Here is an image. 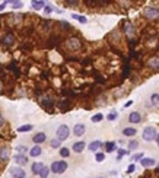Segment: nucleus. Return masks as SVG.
I'll return each instance as SVG.
<instances>
[{
  "instance_id": "38",
  "label": "nucleus",
  "mask_w": 159,
  "mask_h": 178,
  "mask_svg": "<svg viewBox=\"0 0 159 178\" xmlns=\"http://www.w3.org/2000/svg\"><path fill=\"white\" fill-rule=\"evenodd\" d=\"M117 115H118V114H117V111H113V112H110V114H108V117H107V118H108L110 121H114V120L117 118Z\"/></svg>"
},
{
  "instance_id": "40",
  "label": "nucleus",
  "mask_w": 159,
  "mask_h": 178,
  "mask_svg": "<svg viewBox=\"0 0 159 178\" xmlns=\"http://www.w3.org/2000/svg\"><path fill=\"white\" fill-rule=\"evenodd\" d=\"M64 3H66L67 6H78V4H79V1H78V0H66Z\"/></svg>"
},
{
  "instance_id": "11",
  "label": "nucleus",
  "mask_w": 159,
  "mask_h": 178,
  "mask_svg": "<svg viewBox=\"0 0 159 178\" xmlns=\"http://www.w3.org/2000/svg\"><path fill=\"white\" fill-rule=\"evenodd\" d=\"M146 66L155 72H159V57H150L146 63Z\"/></svg>"
},
{
  "instance_id": "20",
  "label": "nucleus",
  "mask_w": 159,
  "mask_h": 178,
  "mask_svg": "<svg viewBox=\"0 0 159 178\" xmlns=\"http://www.w3.org/2000/svg\"><path fill=\"white\" fill-rule=\"evenodd\" d=\"M101 146H104V145H102V142L95 140V142H92V143H91L88 147H89V150H91V152H98V149H99Z\"/></svg>"
},
{
  "instance_id": "47",
  "label": "nucleus",
  "mask_w": 159,
  "mask_h": 178,
  "mask_svg": "<svg viewBox=\"0 0 159 178\" xmlns=\"http://www.w3.org/2000/svg\"><path fill=\"white\" fill-rule=\"evenodd\" d=\"M6 4H7V1H3V3H0V10H3Z\"/></svg>"
},
{
  "instance_id": "32",
  "label": "nucleus",
  "mask_w": 159,
  "mask_h": 178,
  "mask_svg": "<svg viewBox=\"0 0 159 178\" xmlns=\"http://www.w3.org/2000/svg\"><path fill=\"white\" fill-rule=\"evenodd\" d=\"M60 143H61V142H60L58 139H54V140H51V142H50V145H51V147H53V149H58V147H60Z\"/></svg>"
},
{
  "instance_id": "6",
  "label": "nucleus",
  "mask_w": 159,
  "mask_h": 178,
  "mask_svg": "<svg viewBox=\"0 0 159 178\" xmlns=\"http://www.w3.org/2000/svg\"><path fill=\"white\" fill-rule=\"evenodd\" d=\"M72 105H73V104H72V99H70V98L60 99L58 104H57V107H58V110H60L61 112H67V111H70Z\"/></svg>"
},
{
  "instance_id": "50",
  "label": "nucleus",
  "mask_w": 159,
  "mask_h": 178,
  "mask_svg": "<svg viewBox=\"0 0 159 178\" xmlns=\"http://www.w3.org/2000/svg\"><path fill=\"white\" fill-rule=\"evenodd\" d=\"M99 178H102V177H99Z\"/></svg>"
},
{
  "instance_id": "16",
  "label": "nucleus",
  "mask_w": 159,
  "mask_h": 178,
  "mask_svg": "<svg viewBox=\"0 0 159 178\" xmlns=\"http://www.w3.org/2000/svg\"><path fill=\"white\" fill-rule=\"evenodd\" d=\"M140 164H142V167L149 168V167H153V165L156 164V161H155L153 158H143V159L140 161Z\"/></svg>"
},
{
  "instance_id": "36",
  "label": "nucleus",
  "mask_w": 159,
  "mask_h": 178,
  "mask_svg": "<svg viewBox=\"0 0 159 178\" xmlns=\"http://www.w3.org/2000/svg\"><path fill=\"white\" fill-rule=\"evenodd\" d=\"M95 159H96V162H102V161L105 159V155H104V153H101V152H96Z\"/></svg>"
},
{
  "instance_id": "29",
  "label": "nucleus",
  "mask_w": 159,
  "mask_h": 178,
  "mask_svg": "<svg viewBox=\"0 0 159 178\" xmlns=\"http://www.w3.org/2000/svg\"><path fill=\"white\" fill-rule=\"evenodd\" d=\"M32 130V126L31 124H25V126H21L19 129H18V132L19 133H24V132H31Z\"/></svg>"
},
{
  "instance_id": "19",
  "label": "nucleus",
  "mask_w": 159,
  "mask_h": 178,
  "mask_svg": "<svg viewBox=\"0 0 159 178\" xmlns=\"http://www.w3.org/2000/svg\"><path fill=\"white\" fill-rule=\"evenodd\" d=\"M85 146H86V143H85V142H76V143L72 146V149H73L76 153H80V152H83Z\"/></svg>"
},
{
  "instance_id": "5",
  "label": "nucleus",
  "mask_w": 159,
  "mask_h": 178,
  "mask_svg": "<svg viewBox=\"0 0 159 178\" xmlns=\"http://www.w3.org/2000/svg\"><path fill=\"white\" fill-rule=\"evenodd\" d=\"M123 32L125 34V37L127 38H133L134 37V34H136V29H134V25L130 22V21H124L123 22Z\"/></svg>"
},
{
  "instance_id": "14",
  "label": "nucleus",
  "mask_w": 159,
  "mask_h": 178,
  "mask_svg": "<svg viewBox=\"0 0 159 178\" xmlns=\"http://www.w3.org/2000/svg\"><path fill=\"white\" fill-rule=\"evenodd\" d=\"M85 130H86V127H85V124H75V127H73V134L75 136H83L85 134Z\"/></svg>"
},
{
  "instance_id": "43",
  "label": "nucleus",
  "mask_w": 159,
  "mask_h": 178,
  "mask_svg": "<svg viewBox=\"0 0 159 178\" xmlns=\"http://www.w3.org/2000/svg\"><path fill=\"white\" fill-rule=\"evenodd\" d=\"M134 169H136V165H134V164L128 165V168H127V174H131V172H134Z\"/></svg>"
},
{
  "instance_id": "42",
  "label": "nucleus",
  "mask_w": 159,
  "mask_h": 178,
  "mask_svg": "<svg viewBox=\"0 0 159 178\" xmlns=\"http://www.w3.org/2000/svg\"><path fill=\"white\" fill-rule=\"evenodd\" d=\"M131 159H133V161H142V159H143V153H136V155H133Z\"/></svg>"
},
{
  "instance_id": "39",
  "label": "nucleus",
  "mask_w": 159,
  "mask_h": 178,
  "mask_svg": "<svg viewBox=\"0 0 159 178\" xmlns=\"http://www.w3.org/2000/svg\"><path fill=\"white\" fill-rule=\"evenodd\" d=\"M16 149L21 152V155H25V153H26V150H28V149H26V146H22V145L16 146Z\"/></svg>"
},
{
  "instance_id": "7",
  "label": "nucleus",
  "mask_w": 159,
  "mask_h": 178,
  "mask_svg": "<svg viewBox=\"0 0 159 178\" xmlns=\"http://www.w3.org/2000/svg\"><path fill=\"white\" fill-rule=\"evenodd\" d=\"M69 134H70V130H69V127H67L66 124H61V126L57 129V139H58L60 142L66 140V139L69 137Z\"/></svg>"
},
{
  "instance_id": "34",
  "label": "nucleus",
  "mask_w": 159,
  "mask_h": 178,
  "mask_svg": "<svg viewBox=\"0 0 159 178\" xmlns=\"http://www.w3.org/2000/svg\"><path fill=\"white\" fill-rule=\"evenodd\" d=\"M10 4H12L13 9H19V7H22V1H19V0H12Z\"/></svg>"
},
{
  "instance_id": "2",
  "label": "nucleus",
  "mask_w": 159,
  "mask_h": 178,
  "mask_svg": "<svg viewBox=\"0 0 159 178\" xmlns=\"http://www.w3.org/2000/svg\"><path fill=\"white\" fill-rule=\"evenodd\" d=\"M64 45L70 51H78V50L82 48V41H80L79 38H76V37H70V38H67L64 41Z\"/></svg>"
},
{
  "instance_id": "28",
  "label": "nucleus",
  "mask_w": 159,
  "mask_h": 178,
  "mask_svg": "<svg viewBox=\"0 0 159 178\" xmlns=\"http://www.w3.org/2000/svg\"><path fill=\"white\" fill-rule=\"evenodd\" d=\"M150 101H152L153 107H156L159 110V93H153V95L150 96Z\"/></svg>"
},
{
  "instance_id": "9",
  "label": "nucleus",
  "mask_w": 159,
  "mask_h": 178,
  "mask_svg": "<svg viewBox=\"0 0 159 178\" xmlns=\"http://www.w3.org/2000/svg\"><path fill=\"white\" fill-rule=\"evenodd\" d=\"M1 44L3 45H7V47H10V45L15 44V41H16V38H15V35L12 34V32H6L3 37H1Z\"/></svg>"
},
{
  "instance_id": "49",
  "label": "nucleus",
  "mask_w": 159,
  "mask_h": 178,
  "mask_svg": "<svg viewBox=\"0 0 159 178\" xmlns=\"http://www.w3.org/2000/svg\"><path fill=\"white\" fill-rule=\"evenodd\" d=\"M156 143H158V146H159V133H158V136H156Z\"/></svg>"
},
{
  "instance_id": "13",
  "label": "nucleus",
  "mask_w": 159,
  "mask_h": 178,
  "mask_svg": "<svg viewBox=\"0 0 159 178\" xmlns=\"http://www.w3.org/2000/svg\"><path fill=\"white\" fill-rule=\"evenodd\" d=\"M128 121L133 123V124H139V123L142 121V115H140V112H137V111L130 112V115H128Z\"/></svg>"
},
{
  "instance_id": "31",
  "label": "nucleus",
  "mask_w": 159,
  "mask_h": 178,
  "mask_svg": "<svg viewBox=\"0 0 159 178\" xmlns=\"http://www.w3.org/2000/svg\"><path fill=\"white\" fill-rule=\"evenodd\" d=\"M102 118H104V115L98 112V114H95L91 120H92V123H99V121H102Z\"/></svg>"
},
{
  "instance_id": "8",
  "label": "nucleus",
  "mask_w": 159,
  "mask_h": 178,
  "mask_svg": "<svg viewBox=\"0 0 159 178\" xmlns=\"http://www.w3.org/2000/svg\"><path fill=\"white\" fill-rule=\"evenodd\" d=\"M40 104H41V107H42L45 111L51 112V111H53V107H54V99H53V98H50V96H48V98L45 96V98H41V99H40Z\"/></svg>"
},
{
  "instance_id": "41",
  "label": "nucleus",
  "mask_w": 159,
  "mask_h": 178,
  "mask_svg": "<svg viewBox=\"0 0 159 178\" xmlns=\"http://www.w3.org/2000/svg\"><path fill=\"white\" fill-rule=\"evenodd\" d=\"M125 153H127V150H124V149H118V156H117V161H121V158H123Z\"/></svg>"
},
{
  "instance_id": "10",
  "label": "nucleus",
  "mask_w": 159,
  "mask_h": 178,
  "mask_svg": "<svg viewBox=\"0 0 159 178\" xmlns=\"http://www.w3.org/2000/svg\"><path fill=\"white\" fill-rule=\"evenodd\" d=\"M10 174L13 178H25V169H22L21 167H12Z\"/></svg>"
},
{
  "instance_id": "33",
  "label": "nucleus",
  "mask_w": 159,
  "mask_h": 178,
  "mask_svg": "<svg viewBox=\"0 0 159 178\" xmlns=\"http://www.w3.org/2000/svg\"><path fill=\"white\" fill-rule=\"evenodd\" d=\"M137 146H139L137 140H131V142H128V150H134V149H137Z\"/></svg>"
},
{
  "instance_id": "23",
  "label": "nucleus",
  "mask_w": 159,
  "mask_h": 178,
  "mask_svg": "<svg viewBox=\"0 0 159 178\" xmlns=\"http://www.w3.org/2000/svg\"><path fill=\"white\" fill-rule=\"evenodd\" d=\"M137 133V130L134 129V127H127V129H124L123 130V134L125 136V137H131V136H136Z\"/></svg>"
},
{
  "instance_id": "25",
  "label": "nucleus",
  "mask_w": 159,
  "mask_h": 178,
  "mask_svg": "<svg viewBox=\"0 0 159 178\" xmlns=\"http://www.w3.org/2000/svg\"><path fill=\"white\" fill-rule=\"evenodd\" d=\"M42 168H44V165H42L41 162H35V164H32V172H34L35 175H37V174L40 175V172L42 171Z\"/></svg>"
},
{
  "instance_id": "35",
  "label": "nucleus",
  "mask_w": 159,
  "mask_h": 178,
  "mask_svg": "<svg viewBox=\"0 0 159 178\" xmlns=\"http://www.w3.org/2000/svg\"><path fill=\"white\" fill-rule=\"evenodd\" d=\"M60 155H61L63 158H67V156L70 155V150H69L67 147H61V149H60Z\"/></svg>"
},
{
  "instance_id": "46",
  "label": "nucleus",
  "mask_w": 159,
  "mask_h": 178,
  "mask_svg": "<svg viewBox=\"0 0 159 178\" xmlns=\"http://www.w3.org/2000/svg\"><path fill=\"white\" fill-rule=\"evenodd\" d=\"M4 126V118L1 117V114H0V127H3Z\"/></svg>"
},
{
  "instance_id": "1",
  "label": "nucleus",
  "mask_w": 159,
  "mask_h": 178,
  "mask_svg": "<svg viewBox=\"0 0 159 178\" xmlns=\"http://www.w3.org/2000/svg\"><path fill=\"white\" fill-rule=\"evenodd\" d=\"M143 16L146 21H158L159 19V7L158 6H146L143 10Z\"/></svg>"
},
{
  "instance_id": "17",
  "label": "nucleus",
  "mask_w": 159,
  "mask_h": 178,
  "mask_svg": "<svg viewBox=\"0 0 159 178\" xmlns=\"http://www.w3.org/2000/svg\"><path fill=\"white\" fill-rule=\"evenodd\" d=\"M13 158H15V162L18 165H26V162H28V158L25 155H21V153L19 155H15Z\"/></svg>"
},
{
  "instance_id": "37",
  "label": "nucleus",
  "mask_w": 159,
  "mask_h": 178,
  "mask_svg": "<svg viewBox=\"0 0 159 178\" xmlns=\"http://www.w3.org/2000/svg\"><path fill=\"white\" fill-rule=\"evenodd\" d=\"M48 172H50V169H48L47 167H44V168H42V171L40 172V177L41 178H47V177H48Z\"/></svg>"
},
{
  "instance_id": "24",
  "label": "nucleus",
  "mask_w": 159,
  "mask_h": 178,
  "mask_svg": "<svg viewBox=\"0 0 159 178\" xmlns=\"http://www.w3.org/2000/svg\"><path fill=\"white\" fill-rule=\"evenodd\" d=\"M104 147H105V150H107L108 153H111V152H114V150L117 149V146H116V142H107V143L104 145Z\"/></svg>"
},
{
  "instance_id": "21",
  "label": "nucleus",
  "mask_w": 159,
  "mask_h": 178,
  "mask_svg": "<svg viewBox=\"0 0 159 178\" xmlns=\"http://www.w3.org/2000/svg\"><path fill=\"white\" fill-rule=\"evenodd\" d=\"M6 18L10 21V25H16L18 22H21V21H22V18H24V16H22V15H13V18H12V16L9 15V16H6Z\"/></svg>"
},
{
  "instance_id": "15",
  "label": "nucleus",
  "mask_w": 159,
  "mask_h": 178,
  "mask_svg": "<svg viewBox=\"0 0 159 178\" xmlns=\"http://www.w3.org/2000/svg\"><path fill=\"white\" fill-rule=\"evenodd\" d=\"M60 35H51L50 38H48V43H47V45L50 47V48H53V47H56V45L60 43Z\"/></svg>"
},
{
  "instance_id": "12",
  "label": "nucleus",
  "mask_w": 159,
  "mask_h": 178,
  "mask_svg": "<svg viewBox=\"0 0 159 178\" xmlns=\"http://www.w3.org/2000/svg\"><path fill=\"white\" fill-rule=\"evenodd\" d=\"M9 147H6V146H0V162L1 164H4V162H7V159H9Z\"/></svg>"
},
{
  "instance_id": "48",
  "label": "nucleus",
  "mask_w": 159,
  "mask_h": 178,
  "mask_svg": "<svg viewBox=\"0 0 159 178\" xmlns=\"http://www.w3.org/2000/svg\"><path fill=\"white\" fill-rule=\"evenodd\" d=\"M131 104H133V101H128V102H125V105H124V107H130Z\"/></svg>"
},
{
  "instance_id": "27",
  "label": "nucleus",
  "mask_w": 159,
  "mask_h": 178,
  "mask_svg": "<svg viewBox=\"0 0 159 178\" xmlns=\"http://www.w3.org/2000/svg\"><path fill=\"white\" fill-rule=\"evenodd\" d=\"M72 18H73V19H76V21H79L80 23H86V22H88L86 16H83V15H78V13H72Z\"/></svg>"
},
{
  "instance_id": "4",
  "label": "nucleus",
  "mask_w": 159,
  "mask_h": 178,
  "mask_svg": "<svg viewBox=\"0 0 159 178\" xmlns=\"http://www.w3.org/2000/svg\"><path fill=\"white\" fill-rule=\"evenodd\" d=\"M156 136H158V132H156V129H155V127H152V126H149V127H145V130H143V134H142L143 140H146V142H152V140H156Z\"/></svg>"
},
{
  "instance_id": "45",
  "label": "nucleus",
  "mask_w": 159,
  "mask_h": 178,
  "mask_svg": "<svg viewBox=\"0 0 159 178\" xmlns=\"http://www.w3.org/2000/svg\"><path fill=\"white\" fill-rule=\"evenodd\" d=\"M6 75H4V72H3V69H1V66H0V79H3Z\"/></svg>"
},
{
  "instance_id": "30",
  "label": "nucleus",
  "mask_w": 159,
  "mask_h": 178,
  "mask_svg": "<svg viewBox=\"0 0 159 178\" xmlns=\"http://www.w3.org/2000/svg\"><path fill=\"white\" fill-rule=\"evenodd\" d=\"M60 26L63 28V31H72V29H75L73 26H70V25H69L67 22H63V21L60 22Z\"/></svg>"
},
{
  "instance_id": "44",
  "label": "nucleus",
  "mask_w": 159,
  "mask_h": 178,
  "mask_svg": "<svg viewBox=\"0 0 159 178\" xmlns=\"http://www.w3.org/2000/svg\"><path fill=\"white\" fill-rule=\"evenodd\" d=\"M44 10H45V13H47V15H50V13L53 12V7H51V6H45V7H44Z\"/></svg>"
},
{
  "instance_id": "22",
  "label": "nucleus",
  "mask_w": 159,
  "mask_h": 178,
  "mask_svg": "<svg viewBox=\"0 0 159 178\" xmlns=\"http://www.w3.org/2000/svg\"><path fill=\"white\" fill-rule=\"evenodd\" d=\"M31 6H32V9L40 10V9H42V7L45 6V3H44L42 0H32V1H31Z\"/></svg>"
},
{
  "instance_id": "18",
  "label": "nucleus",
  "mask_w": 159,
  "mask_h": 178,
  "mask_svg": "<svg viewBox=\"0 0 159 178\" xmlns=\"http://www.w3.org/2000/svg\"><path fill=\"white\" fill-rule=\"evenodd\" d=\"M45 139H47V136H45V133H37L34 134V137H32V140H34V143H37V145H40V143H42V142H45Z\"/></svg>"
},
{
  "instance_id": "26",
  "label": "nucleus",
  "mask_w": 159,
  "mask_h": 178,
  "mask_svg": "<svg viewBox=\"0 0 159 178\" xmlns=\"http://www.w3.org/2000/svg\"><path fill=\"white\" fill-rule=\"evenodd\" d=\"M41 152H42V149H41V146H34L32 149H31V156L32 158H35V156H40L41 155Z\"/></svg>"
},
{
  "instance_id": "3",
  "label": "nucleus",
  "mask_w": 159,
  "mask_h": 178,
  "mask_svg": "<svg viewBox=\"0 0 159 178\" xmlns=\"http://www.w3.org/2000/svg\"><path fill=\"white\" fill-rule=\"evenodd\" d=\"M50 169H51V172H54V174H63V172L67 169V162H66V161H56V162L51 164Z\"/></svg>"
}]
</instances>
